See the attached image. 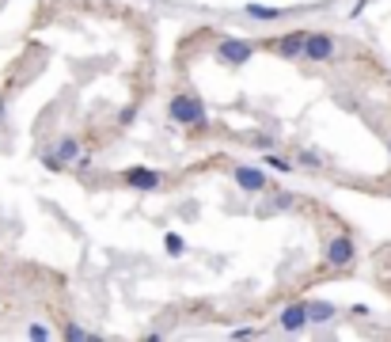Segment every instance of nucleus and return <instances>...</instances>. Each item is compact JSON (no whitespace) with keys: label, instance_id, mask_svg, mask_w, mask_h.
Segmentation results:
<instances>
[{"label":"nucleus","instance_id":"obj_1","mask_svg":"<svg viewBox=\"0 0 391 342\" xmlns=\"http://www.w3.org/2000/svg\"><path fill=\"white\" fill-rule=\"evenodd\" d=\"M167 118L175 122V126H186V129H206L209 114H206V103H201L198 95L178 92L167 99Z\"/></svg>","mask_w":391,"mask_h":342},{"label":"nucleus","instance_id":"obj_2","mask_svg":"<svg viewBox=\"0 0 391 342\" xmlns=\"http://www.w3.org/2000/svg\"><path fill=\"white\" fill-rule=\"evenodd\" d=\"M353 259H357V243H353V236H346V232H335L327 240V247H323V263H327L331 270H346V266H353Z\"/></svg>","mask_w":391,"mask_h":342},{"label":"nucleus","instance_id":"obj_3","mask_svg":"<svg viewBox=\"0 0 391 342\" xmlns=\"http://www.w3.org/2000/svg\"><path fill=\"white\" fill-rule=\"evenodd\" d=\"M255 54H258V42H251V38L232 35V38H221V42H217V61L232 65V69H243Z\"/></svg>","mask_w":391,"mask_h":342},{"label":"nucleus","instance_id":"obj_4","mask_svg":"<svg viewBox=\"0 0 391 342\" xmlns=\"http://www.w3.org/2000/svg\"><path fill=\"white\" fill-rule=\"evenodd\" d=\"M338 54V42H335V35H327V31H315V35H304V61H312V65H323V61H331V57Z\"/></svg>","mask_w":391,"mask_h":342},{"label":"nucleus","instance_id":"obj_5","mask_svg":"<svg viewBox=\"0 0 391 342\" xmlns=\"http://www.w3.org/2000/svg\"><path fill=\"white\" fill-rule=\"evenodd\" d=\"M232 183L240 186L243 194H263L266 186H270V179H266V171L255 168V164H232Z\"/></svg>","mask_w":391,"mask_h":342},{"label":"nucleus","instance_id":"obj_6","mask_svg":"<svg viewBox=\"0 0 391 342\" xmlns=\"http://www.w3.org/2000/svg\"><path fill=\"white\" fill-rule=\"evenodd\" d=\"M122 183L126 186H133V190H160L164 186V175H160L156 168H126L122 171Z\"/></svg>","mask_w":391,"mask_h":342},{"label":"nucleus","instance_id":"obj_7","mask_svg":"<svg viewBox=\"0 0 391 342\" xmlns=\"http://www.w3.org/2000/svg\"><path fill=\"white\" fill-rule=\"evenodd\" d=\"M281 331H289V335H300V331L308 327V316H304V300H292V304L281 308Z\"/></svg>","mask_w":391,"mask_h":342},{"label":"nucleus","instance_id":"obj_8","mask_svg":"<svg viewBox=\"0 0 391 342\" xmlns=\"http://www.w3.org/2000/svg\"><path fill=\"white\" fill-rule=\"evenodd\" d=\"M304 35H308V31H289V35L274 38L270 50H274V54H281V57H292V61H297V57L304 54Z\"/></svg>","mask_w":391,"mask_h":342},{"label":"nucleus","instance_id":"obj_9","mask_svg":"<svg viewBox=\"0 0 391 342\" xmlns=\"http://www.w3.org/2000/svg\"><path fill=\"white\" fill-rule=\"evenodd\" d=\"M304 316H308V323H331L338 316V308L331 300H304Z\"/></svg>","mask_w":391,"mask_h":342},{"label":"nucleus","instance_id":"obj_10","mask_svg":"<svg viewBox=\"0 0 391 342\" xmlns=\"http://www.w3.org/2000/svg\"><path fill=\"white\" fill-rule=\"evenodd\" d=\"M53 156L61 160V164H72V160L80 156V141L72 133H61L57 137V145H53Z\"/></svg>","mask_w":391,"mask_h":342},{"label":"nucleus","instance_id":"obj_11","mask_svg":"<svg viewBox=\"0 0 391 342\" xmlns=\"http://www.w3.org/2000/svg\"><path fill=\"white\" fill-rule=\"evenodd\" d=\"M243 15L263 19V23H274V19H281V15H289V12H285V8H274V4H243Z\"/></svg>","mask_w":391,"mask_h":342},{"label":"nucleus","instance_id":"obj_12","mask_svg":"<svg viewBox=\"0 0 391 342\" xmlns=\"http://www.w3.org/2000/svg\"><path fill=\"white\" fill-rule=\"evenodd\" d=\"M263 168H274V171H281V175H289V171L297 168V164H292V160H285V156H278V152H270V149H266V152H263Z\"/></svg>","mask_w":391,"mask_h":342},{"label":"nucleus","instance_id":"obj_13","mask_svg":"<svg viewBox=\"0 0 391 342\" xmlns=\"http://www.w3.org/2000/svg\"><path fill=\"white\" fill-rule=\"evenodd\" d=\"M164 247H167V255H183V251H186V240H183V236H178V232H164Z\"/></svg>","mask_w":391,"mask_h":342},{"label":"nucleus","instance_id":"obj_14","mask_svg":"<svg viewBox=\"0 0 391 342\" xmlns=\"http://www.w3.org/2000/svg\"><path fill=\"white\" fill-rule=\"evenodd\" d=\"M65 339H69V342H84V339H92V335H88L80 323H65Z\"/></svg>","mask_w":391,"mask_h":342},{"label":"nucleus","instance_id":"obj_15","mask_svg":"<svg viewBox=\"0 0 391 342\" xmlns=\"http://www.w3.org/2000/svg\"><path fill=\"white\" fill-rule=\"evenodd\" d=\"M300 164H304V168H319L323 160H319V152H315V149H300Z\"/></svg>","mask_w":391,"mask_h":342},{"label":"nucleus","instance_id":"obj_16","mask_svg":"<svg viewBox=\"0 0 391 342\" xmlns=\"http://www.w3.org/2000/svg\"><path fill=\"white\" fill-rule=\"evenodd\" d=\"M27 339H35V342L50 339V327H42V323H31V327H27Z\"/></svg>","mask_w":391,"mask_h":342},{"label":"nucleus","instance_id":"obj_17","mask_svg":"<svg viewBox=\"0 0 391 342\" xmlns=\"http://www.w3.org/2000/svg\"><path fill=\"white\" fill-rule=\"evenodd\" d=\"M137 122V107H122L118 111V126H133Z\"/></svg>","mask_w":391,"mask_h":342},{"label":"nucleus","instance_id":"obj_18","mask_svg":"<svg viewBox=\"0 0 391 342\" xmlns=\"http://www.w3.org/2000/svg\"><path fill=\"white\" fill-rule=\"evenodd\" d=\"M42 168H46V171H65V164L53 156V152H42Z\"/></svg>","mask_w":391,"mask_h":342},{"label":"nucleus","instance_id":"obj_19","mask_svg":"<svg viewBox=\"0 0 391 342\" xmlns=\"http://www.w3.org/2000/svg\"><path fill=\"white\" fill-rule=\"evenodd\" d=\"M251 145H255V149H274V137H251Z\"/></svg>","mask_w":391,"mask_h":342},{"label":"nucleus","instance_id":"obj_20","mask_svg":"<svg viewBox=\"0 0 391 342\" xmlns=\"http://www.w3.org/2000/svg\"><path fill=\"white\" fill-rule=\"evenodd\" d=\"M251 335H258V331L255 327H235L232 331V339H251Z\"/></svg>","mask_w":391,"mask_h":342},{"label":"nucleus","instance_id":"obj_21","mask_svg":"<svg viewBox=\"0 0 391 342\" xmlns=\"http://www.w3.org/2000/svg\"><path fill=\"white\" fill-rule=\"evenodd\" d=\"M289 206H292V194L281 190V194H278V209H289Z\"/></svg>","mask_w":391,"mask_h":342},{"label":"nucleus","instance_id":"obj_22","mask_svg":"<svg viewBox=\"0 0 391 342\" xmlns=\"http://www.w3.org/2000/svg\"><path fill=\"white\" fill-rule=\"evenodd\" d=\"M4 118H8V103L0 99V122H4Z\"/></svg>","mask_w":391,"mask_h":342},{"label":"nucleus","instance_id":"obj_23","mask_svg":"<svg viewBox=\"0 0 391 342\" xmlns=\"http://www.w3.org/2000/svg\"><path fill=\"white\" fill-rule=\"evenodd\" d=\"M388 152H391V141H388Z\"/></svg>","mask_w":391,"mask_h":342}]
</instances>
